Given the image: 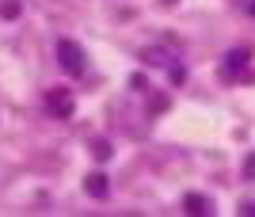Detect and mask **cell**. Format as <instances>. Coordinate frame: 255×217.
<instances>
[{
  "mask_svg": "<svg viewBox=\"0 0 255 217\" xmlns=\"http://www.w3.org/2000/svg\"><path fill=\"white\" fill-rule=\"evenodd\" d=\"M252 15H255V0H252Z\"/></svg>",
  "mask_w": 255,
  "mask_h": 217,
  "instance_id": "ba28073f",
  "label": "cell"
},
{
  "mask_svg": "<svg viewBox=\"0 0 255 217\" xmlns=\"http://www.w3.org/2000/svg\"><path fill=\"white\" fill-rule=\"evenodd\" d=\"M240 214H255V202H244V206H240Z\"/></svg>",
  "mask_w": 255,
  "mask_h": 217,
  "instance_id": "52a82bcc",
  "label": "cell"
},
{
  "mask_svg": "<svg viewBox=\"0 0 255 217\" xmlns=\"http://www.w3.org/2000/svg\"><path fill=\"white\" fill-rule=\"evenodd\" d=\"M46 103H50V114H57V118H69V114H73V96H69V92H50Z\"/></svg>",
  "mask_w": 255,
  "mask_h": 217,
  "instance_id": "7a4b0ae2",
  "label": "cell"
},
{
  "mask_svg": "<svg viewBox=\"0 0 255 217\" xmlns=\"http://www.w3.org/2000/svg\"><path fill=\"white\" fill-rule=\"evenodd\" d=\"M248 50H233V54H229V61H225V69H229V76H233V69H240V65H248Z\"/></svg>",
  "mask_w": 255,
  "mask_h": 217,
  "instance_id": "277c9868",
  "label": "cell"
},
{
  "mask_svg": "<svg viewBox=\"0 0 255 217\" xmlns=\"http://www.w3.org/2000/svg\"><path fill=\"white\" fill-rule=\"evenodd\" d=\"M248 179H255V156H248Z\"/></svg>",
  "mask_w": 255,
  "mask_h": 217,
  "instance_id": "8992f818",
  "label": "cell"
},
{
  "mask_svg": "<svg viewBox=\"0 0 255 217\" xmlns=\"http://www.w3.org/2000/svg\"><path fill=\"white\" fill-rule=\"evenodd\" d=\"M183 206L191 210V214H206V210H210V202H206V198H198V195H191L187 202H183Z\"/></svg>",
  "mask_w": 255,
  "mask_h": 217,
  "instance_id": "5b68a950",
  "label": "cell"
},
{
  "mask_svg": "<svg viewBox=\"0 0 255 217\" xmlns=\"http://www.w3.org/2000/svg\"><path fill=\"white\" fill-rule=\"evenodd\" d=\"M57 61H61V69L65 73H73V76H80L88 69V57H84V50L73 42V38H61L57 42Z\"/></svg>",
  "mask_w": 255,
  "mask_h": 217,
  "instance_id": "6da1fadb",
  "label": "cell"
},
{
  "mask_svg": "<svg viewBox=\"0 0 255 217\" xmlns=\"http://www.w3.org/2000/svg\"><path fill=\"white\" fill-rule=\"evenodd\" d=\"M84 187H88V195H96V198H103L107 195V179H103V175H88V179H84Z\"/></svg>",
  "mask_w": 255,
  "mask_h": 217,
  "instance_id": "3957f363",
  "label": "cell"
}]
</instances>
